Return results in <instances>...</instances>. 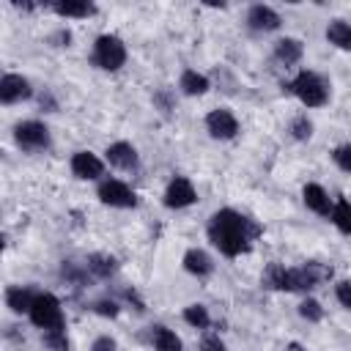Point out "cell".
Segmentation results:
<instances>
[{
	"label": "cell",
	"mask_w": 351,
	"mask_h": 351,
	"mask_svg": "<svg viewBox=\"0 0 351 351\" xmlns=\"http://www.w3.org/2000/svg\"><path fill=\"white\" fill-rule=\"evenodd\" d=\"M206 233H208V241L225 258H239L252 250V241L261 236V225L236 208H219L211 214Z\"/></svg>",
	"instance_id": "1"
},
{
	"label": "cell",
	"mask_w": 351,
	"mask_h": 351,
	"mask_svg": "<svg viewBox=\"0 0 351 351\" xmlns=\"http://www.w3.org/2000/svg\"><path fill=\"white\" fill-rule=\"evenodd\" d=\"M288 90L304 104V107H324L326 101H329V85H326V80L321 77V74H315V71H299L293 80H291V85H288Z\"/></svg>",
	"instance_id": "2"
},
{
	"label": "cell",
	"mask_w": 351,
	"mask_h": 351,
	"mask_svg": "<svg viewBox=\"0 0 351 351\" xmlns=\"http://www.w3.org/2000/svg\"><path fill=\"white\" fill-rule=\"evenodd\" d=\"M90 63L101 71H118L126 63V44L115 36V33H101L93 41V52H90Z\"/></svg>",
	"instance_id": "3"
},
{
	"label": "cell",
	"mask_w": 351,
	"mask_h": 351,
	"mask_svg": "<svg viewBox=\"0 0 351 351\" xmlns=\"http://www.w3.org/2000/svg\"><path fill=\"white\" fill-rule=\"evenodd\" d=\"M30 321L33 326H38L41 332L47 329H66V315H63V307H60V299L49 291H38L33 307H30Z\"/></svg>",
	"instance_id": "4"
},
{
	"label": "cell",
	"mask_w": 351,
	"mask_h": 351,
	"mask_svg": "<svg viewBox=\"0 0 351 351\" xmlns=\"http://www.w3.org/2000/svg\"><path fill=\"white\" fill-rule=\"evenodd\" d=\"M14 143L27 151V154H38V151H47L52 137H49V126L44 121H36V118H27V121H19L14 123Z\"/></svg>",
	"instance_id": "5"
},
{
	"label": "cell",
	"mask_w": 351,
	"mask_h": 351,
	"mask_svg": "<svg viewBox=\"0 0 351 351\" xmlns=\"http://www.w3.org/2000/svg\"><path fill=\"white\" fill-rule=\"evenodd\" d=\"M329 277H332V266H324L318 261H307V263H302L296 269H288L285 291H302V293H307V291L318 288Z\"/></svg>",
	"instance_id": "6"
},
{
	"label": "cell",
	"mask_w": 351,
	"mask_h": 351,
	"mask_svg": "<svg viewBox=\"0 0 351 351\" xmlns=\"http://www.w3.org/2000/svg\"><path fill=\"white\" fill-rule=\"evenodd\" d=\"M96 197L112 208H134L137 206V192L118 178H104L96 189Z\"/></svg>",
	"instance_id": "7"
},
{
	"label": "cell",
	"mask_w": 351,
	"mask_h": 351,
	"mask_svg": "<svg viewBox=\"0 0 351 351\" xmlns=\"http://www.w3.org/2000/svg\"><path fill=\"white\" fill-rule=\"evenodd\" d=\"M195 200H197V189H195V184H192L186 176H176V178H170V184L165 186V195H162L165 208H173V211H178V208H189Z\"/></svg>",
	"instance_id": "8"
},
{
	"label": "cell",
	"mask_w": 351,
	"mask_h": 351,
	"mask_svg": "<svg viewBox=\"0 0 351 351\" xmlns=\"http://www.w3.org/2000/svg\"><path fill=\"white\" fill-rule=\"evenodd\" d=\"M206 132L214 140H233L239 134V118L228 107H217L206 115Z\"/></svg>",
	"instance_id": "9"
},
{
	"label": "cell",
	"mask_w": 351,
	"mask_h": 351,
	"mask_svg": "<svg viewBox=\"0 0 351 351\" xmlns=\"http://www.w3.org/2000/svg\"><path fill=\"white\" fill-rule=\"evenodd\" d=\"M33 96V85L27 77L22 74H3L0 80V101L3 104H19V101H27Z\"/></svg>",
	"instance_id": "10"
},
{
	"label": "cell",
	"mask_w": 351,
	"mask_h": 351,
	"mask_svg": "<svg viewBox=\"0 0 351 351\" xmlns=\"http://www.w3.org/2000/svg\"><path fill=\"white\" fill-rule=\"evenodd\" d=\"M104 159H107L115 170H129V173H132V170L140 167V154H137V148H134L132 143H126V140H118V143L107 145Z\"/></svg>",
	"instance_id": "11"
},
{
	"label": "cell",
	"mask_w": 351,
	"mask_h": 351,
	"mask_svg": "<svg viewBox=\"0 0 351 351\" xmlns=\"http://www.w3.org/2000/svg\"><path fill=\"white\" fill-rule=\"evenodd\" d=\"M69 165H71V173H74L80 181H96V178H101V173H104V162H101L93 151H74Z\"/></svg>",
	"instance_id": "12"
},
{
	"label": "cell",
	"mask_w": 351,
	"mask_h": 351,
	"mask_svg": "<svg viewBox=\"0 0 351 351\" xmlns=\"http://www.w3.org/2000/svg\"><path fill=\"white\" fill-rule=\"evenodd\" d=\"M282 25V16L271 8V5H263V3H255L250 11H247V27L255 30V33H271Z\"/></svg>",
	"instance_id": "13"
},
{
	"label": "cell",
	"mask_w": 351,
	"mask_h": 351,
	"mask_svg": "<svg viewBox=\"0 0 351 351\" xmlns=\"http://www.w3.org/2000/svg\"><path fill=\"white\" fill-rule=\"evenodd\" d=\"M302 200H304V206H307L310 211H315L318 217H332L335 203H332V197L326 195V189H324L321 184H304Z\"/></svg>",
	"instance_id": "14"
},
{
	"label": "cell",
	"mask_w": 351,
	"mask_h": 351,
	"mask_svg": "<svg viewBox=\"0 0 351 351\" xmlns=\"http://www.w3.org/2000/svg\"><path fill=\"white\" fill-rule=\"evenodd\" d=\"M36 296H38V291H33L30 285H8V288H5V307H8L11 313H16V315L30 313Z\"/></svg>",
	"instance_id": "15"
},
{
	"label": "cell",
	"mask_w": 351,
	"mask_h": 351,
	"mask_svg": "<svg viewBox=\"0 0 351 351\" xmlns=\"http://www.w3.org/2000/svg\"><path fill=\"white\" fill-rule=\"evenodd\" d=\"M181 263H184V271H189L192 277H208V274L214 271L211 255H208L206 250H200V247H189V250L184 252Z\"/></svg>",
	"instance_id": "16"
},
{
	"label": "cell",
	"mask_w": 351,
	"mask_h": 351,
	"mask_svg": "<svg viewBox=\"0 0 351 351\" xmlns=\"http://www.w3.org/2000/svg\"><path fill=\"white\" fill-rule=\"evenodd\" d=\"M85 269H88L90 277L107 280V277H112L118 271V258L115 255H107V252H90L85 258Z\"/></svg>",
	"instance_id": "17"
},
{
	"label": "cell",
	"mask_w": 351,
	"mask_h": 351,
	"mask_svg": "<svg viewBox=\"0 0 351 351\" xmlns=\"http://www.w3.org/2000/svg\"><path fill=\"white\" fill-rule=\"evenodd\" d=\"M302 55H304V44H302L299 38L285 36V38L274 41V58H277L280 63H285V66H296V63L302 60Z\"/></svg>",
	"instance_id": "18"
},
{
	"label": "cell",
	"mask_w": 351,
	"mask_h": 351,
	"mask_svg": "<svg viewBox=\"0 0 351 351\" xmlns=\"http://www.w3.org/2000/svg\"><path fill=\"white\" fill-rule=\"evenodd\" d=\"M58 16H71V19H85V16H93L96 14V5L88 3V0H58L49 5Z\"/></svg>",
	"instance_id": "19"
},
{
	"label": "cell",
	"mask_w": 351,
	"mask_h": 351,
	"mask_svg": "<svg viewBox=\"0 0 351 351\" xmlns=\"http://www.w3.org/2000/svg\"><path fill=\"white\" fill-rule=\"evenodd\" d=\"M178 88H181V93H186V96H203V93H208L211 82H208L206 74H200V71H195V69H184V71H181V80H178Z\"/></svg>",
	"instance_id": "20"
},
{
	"label": "cell",
	"mask_w": 351,
	"mask_h": 351,
	"mask_svg": "<svg viewBox=\"0 0 351 351\" xmlns=\"http://www.w3.org/2000/svg\"><path fill=\"white\" fill-rule=\"evenodd\" d=\"M151 343H154V351H184L181 337H178L173 329L162 326V324H156V326L151 329Z\"/></svg>",
	"instance_id": "21"
},
{
	"label": "cell",
	"mask_w": 351,
	"mask_h": 351,
	"mask_svg": "<svg viewBox=\"0 0 351 351\" xmlns=\"http://www.w3.org/2000/svg\"><path fill=\"white\" fill-rule=\"evenodd\" d=\"M326 41L335 44L337 49H351V22L346 19H332L326 25Z\"/></svg>",
	"instance_id": "22"
},
{
	"label": "cell",
	"mask_w": 351,
	"mask_h": 351,
	"mask_svg": "<svg viewBox=\"0 0 351 351\" xmlns=\"http://www.w3.org/2000/svg\"><path fill=\"white\" fill-rule=\"evenodd\" d=\"M285 277H288V269L274 261V263H269V266L263 269L261 282H263L266 288H271V291H285Z\"/></svg>",
	"instance_id": "23"
},
{
	"label": "cell",
	"mask_w": 351,
	"mask_h": 351,
	"mask_svg": "<svg viewBox=\"0 0 351 351\" xmlns=\"http://www.w3.org/2000/svg\"><path fill=\"white\" fill-rule=\"evenodd\" d=\"M329 219L335 222V228H337L340 233L351 236V203H348L346 197H340V200L335 203V208H332V217H329Z\"/></svg>",
	"instance_id": "24"
},
{
	"label": "cell",
	"mask_w": 351,
	"mask_h": 351,
	"mask_svg": "<svg viewBox=\"0 0 351 351\" xmlns=\"http://www.w3.org/2000/svg\"><path fill=\"white\" fill-rule=\"evenodd\" d=\"M184 321L192 326V329H208L211 326V315L203 304H186L184 307Z\"/></svg>",
	"instance_id": "25"
},
{
	"label": "cell",
	"mask_w": 351,
	"mask_h": 351,
	"mask_svg": "<svg viewBox=\"0 0 351 351\" xmlns=\"http://www.w3.org/2000/svg\"><path fill=\"white\" fill-rule=\"evenodd\" d=\"M41 346L47 351H69L71 348V343H69V337H66L63 329H47V332H41Z\"/></svg>",
	"instance_id": "26"
},
{
	"label": "cell",
	"mask_w": 351,
	"mask_h": 351,
	"mask_svg": "<svg viewBox=\"0 0 351 351\" xmlns=\"http://www.w3.org/2000/svg\"><path fill=\"white\" fill-rule=\"evenodd\" d=\"M299 315L304 318V321H310V324H318L321 318H324V307H321V302H315V299H302L299 302Z\"/></svg>",
	"instance_id": "27"
},
{
	"label": "cell",
	"mask_w": 351,
	"mask_h": 351,
	"mask_svg": "<svg viewBox=\"0 0 351 351\" xmlns=\"http://www.w3.org/2000/svg\"><path fill=\"white\" fill-rule=\"evenodd\" d=\"M291 134H293L296 140H310V137H313V121H310L307 115H296V118L291 121Z\"/></svg>",
	"instance_id": "28"
},
{
	"label": "cell",
	"mask_w": 351,
	"mask_h": 351,
	"mask_svg": "<svg viewBox=\"0 0 351 351\" xmlns=\"http://www.w3.org/2000/svg\"><path fill=\"white\" fill-rule=\"evenodd\" d=\"M93 313L101 315V318H115L121 313V304L115 299H96L93 302Z\"/></svg>",
	"instance_id": "29"
},
{
	"label": "cell",
	"mask_w": 351,
	"mask_h": 351,
	"mask_svg": "<svg viewBox=\"0 0 351 351\" xmlns=\"http://www.w3.org/2000/svg\"><path fill=\"white\" fill-rule=\"evenodd\" d=\"M332 159H335V165H337L343 173H351V143L337 145V148L332 151Z\"/></svg>",
	"instance_id": "30"
},
{
	"label": "cell",
	"mask_w": 351,
	"mask_h": 351,
	"mask_svg": "<svg viewBox=\"0 0 351 351\" xmlns=\"http://www.w3.org/2000/svg\"><path fill=\"white\" fill-rule=\"evenodd\" d=\"M154 104H156V107H159V110H162L165 115H170V112H173V104H176V101H173V93H170L167 88H159V90L154 93Z\"/></svg>",
	"instance_id": "31"
},
{
	"label": "cell",
	"mask_w": 351,
	"mask_h": 351,
	"mask_svg": "<svg viewBox=\"0 0 351 351\" xmlns=\"http://www.w3.org/2000/svg\"><path fill=\"white\" fill-rule=\"evenodd\" d=\"M335 299L340 302V307L351 310V280H340L335 285Z\"/></svg>",
	"instance_id": "32"
},
{
	"label": "cell",
	"mask_w": 351,
	"mask_h": 351,
	"mask_svg": "<svg viewBox=\"0 0 351 351\" xmlns=\"http://www.w3.org/2000/svg\"><path fill=\"white\" fill-rule=\"evenodd\" d=\"M200 351H225V343L219 335H203L200 337Z\"/></svg>",
	"instance_id": "33"
},
{
	"label": "cell",
	"mask_w": 351,
	"mask_h": 351,
	"mask_svg": "<svg viewBox=\"0 0 351 351\" xmlns=\"http://www.w3.org/2000/svg\"><path fill=\"white\" fill-rule=\"evenodd\" d=\"M90 351H118V343H115L110 335H99V337L90 343Z\"/></svg>",
	"instance_id": "34"
},
{
	"label": "cell",
	"mask_w": 351,
	"mask_h": 351,
	"mask_svg": "<svg viewBox=\"0 0 351 351\" xmlns=\"http://www.w3.org/2000/svg\"><path fill=\"white\" fill-rule=\"evenodd\" d=\"M52 41H58V47H69V44H71V33H69V30H58V33L52 36Z\"/></svg>",
	"instance_id": "35"
},
{
	"label": "cell",
	"mask_w": 351,
	"mask_h": 351,
	"mask_svg": "<svg viewBox=\"0 0 351 351\" xmlns=\"http://www.w3.org/2000/svg\"><path fill=\"white\" fill-rule=\"evenodd\" d=\"M41 107H47V112H55V107H58V104H55V99H52V93H49V90H44V93H41Z\"/></svg>",
	"instance_id": "36"
},
{
	"label": "cell",
	"mask_w": 351,
	"mask_h": 351,
	"mask_svg": "<svg viewBox=\"0 0 351 351\" xmlns=\"http://www.w3.org/2000/svg\"><path fill=\"white\" fill-rule=\"evenodd\" d=\"M14 8H19V11H33L36 5H33V3H16V0H14Z\"/></svg>",
	"instance_id": "37"
},
{
	"label": "cell",
	"mask_w": 351,
	"mask_h": 351,
	"mask_svg": "<svg viewBox=\"0 0 351 351\" xmlns=\"http://www.w3.org/2000/svg\"><path fill=\"white\" fill-rule=\"evenodd\" d=\"M285 351H307V348H304L302 343H288V346H285Z\"/></svg>",
	"instance_id": "38"
}]
</instances>
